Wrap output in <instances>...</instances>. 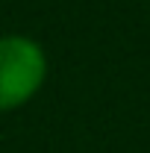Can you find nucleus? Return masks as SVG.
<instances>
[{"mask_svg": "<svg viewBox=\"0 0 150 153\" xmlns=\"http://www.w3.org/2000/svg\"><path fill=\"white\" fill-rule=\"evenodd\" d=\"M47 74L50 59L36 38L21 33L0 36V115L24 109L44 88Z\"/></svg>", "mask_w": 150, "mask_h": 153, "instance_id": "nucleus-1", "label": "nucleus"}]
</instances>
